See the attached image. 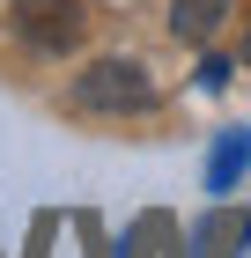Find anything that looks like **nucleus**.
Returning <instances> with one entry per match:
<instances>
[{"mask_svg":"<svg viewBox=\"0 0 251 258\" xmlns=\"http://www.w3.org/2000/svg\"><path fill=\"white\" fill-rule=\"evenodd\" d=\"M74 103L81 111H104V118H118V111H148L155 103V81L140 59H96L74 74Z\"/></svg>","mask_w":251,"mask_h":258,"instance_id":"1","label":"nucleus"},{"mask_svg":"<svg viewBox=\"0 0 251 258\" xmlns=\"http://www.w3.org/2000/svg\"><path fill=\"white\" fill-rule=\"evenodd\" d=\"M8 22L30 52H74L89 37V0H15Z\"/></svg>","mask_w":251,"mask_h":258,"instance_id":"2","label":"nucleus"},{"mask_svg":"<svg viewBox=\"0 0 251 258\" xmlns=\"http://www.w3.org/2000/svg\"><path fill=\"white\" fill-rule=\"evenodd\" d=\"M222 22H229V0H170V30L185 44H207Z\"/></svg>","mask_w":251,"mask_h":258,"instance_id":"3","label":"nucleus"},{"mask_svg":"<svg viewBox=\"0 0 251 258\" xmlns=\"http://www.w3.org/2000/svg\"><path fill=\"white\" fill-rule=\"evenodd\" d=\"M244 162H251V133H222L214 155H207V192H236Z\"/></svg>","mask_w":251,"mask_h":258,"instance_id":"4","label":"nucleus"},{"mask_svg":"<svg viewBox=\"0 0 251 258\" xmlns=\"http://www.w3.org/2000/svg\"><path fill=\"white\" fill-rule=\"evenodd\" d=\"M229 81V59H199V89H222Z\"/></svg>","mask_w":251,"mask_h":258,"instance_id":"5","label":"nucleus"},{"mask_svg":"<svg viewBox=\"0 0 251 258\" xmlns=\"http://www.w3.org/2000/svg\"><path fill=\"white\" fill-rule=\"evenodd\" d=\"M244 59H251V44H244Z\"/></svg>","mask_w":251,"mask_h":258,"instance_id":"6","label":"nucleus"}]
</instances>
